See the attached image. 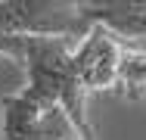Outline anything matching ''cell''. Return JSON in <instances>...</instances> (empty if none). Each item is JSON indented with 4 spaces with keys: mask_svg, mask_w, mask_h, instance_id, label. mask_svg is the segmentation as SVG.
<instances>
[{
    "mask_svg": "<svg viewBox=\"0 0 146 140\" xmlns=\"http://www.w3.org/2000/svg\"><path fill=\"white\" fill-rule=\"evenodd\" d=\"M75 37H47V34H6L0 37V56L16 62L25 72V87L59 103L75 121L84 140H93L87 118V90L75 72Z\"/></svg>",
    "mask_w": 146,
    "mask_h": 140,
    "instance_id": "1",
    "label": "cell"
},
{
    "mask_svg": "<svg viewBox=\"0 0 146 140\" xmlns=\"http://www.w3.org/2000/svg\"><path fill=\"white\" fill-rule=\"evenodd\" d=\"M90 25L78 16V3L62 0H0V37L6 34H47L81 41Z\"/></svg>",
    "mask_w": 146,
    "mask_h": 140,
    "instance_id": "2",
    "label": "cell"
},
{
    "mask_svg": "<svg viewBox=\"0 0 146 140\" xmlns=\"http://www.w3.org/2000/svg\"><path fill=\"white\" fill-rule=\"evenodd\" d=\"M127 50V41L103 25H90V31L75 44V72L87 93L118 90L121 59Z\"/></svg>",
    "mask_w": 146,
    "mask_h": 140,
    "instance_id": "3",
    "label": "cell"
},
{
    "mask_svg": "<svg viewBox=\"0 0 146 140\" xmlns=\"http://www.w3.org/2000/svg\"><path fill=\"white\" fill-rule=\"evenodd\" d=\"M78 16L127 41H146V0H81Z\"/></svg>",
    "mask_w": 146,
    "mask_h": 140,
    "instance_id": "4",
    "label": "cell"
},
{
    "mask_svg": "<svg viewBox=\"0 0 146 140\" xmlns=\"http://www.w3.org/2000/svg\"><path fill=\"white\" fill-rule=\"evenodd\" d=\"M118 90H121V97H127V100H146V47L127 44L124 59H121Z\"/></svg>",
    "mask_w": 146,
    "mask_h": 140,
    "instance_id": "5",
    "label": "cell"
}]
</instances>
